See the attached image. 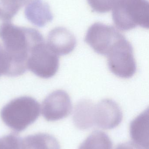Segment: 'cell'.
<instances>
[{
	"label": "cell",
	"mask_w": 149,
	"mask_h": 149,
	"mask_svg": "<svg viewBox=\"0 0 149 149\" xmlns=\"http://www.w3.org/2000/svg\"><path fill=\"white\" fill-rule=\"evenodd\" d=\"M0 37L9 59V77L21 75L27 70V63L34 46L45 40L34 29L21 27L10 22L0 26Z\"/></svg>",
	"instance_id": "6da1fadb"
},
{
	"label": "cell",
	"mask_w": 149,
	"mask_h": 149,
	"mask_svg": "<svg viewBox=\"0 0 149 149\" xmlns=\"http://www.w3.org/2000/svg\"><path fill=\"white\" fill-rule=\"evenodd\" d=\"M40 106L33 97L22 96L10 101L3 107L1 117L5 124L16 132H21L39 117Z\"/></svg>",
	"instance_id": "7a4b0ae2"
},
{
	"label": "cell",
	"mask_w": 149,
	"mask_h": 149,
	"mask_svg": "<svg viewBox=\"0 0 149 149\" xmlns=\"http://www.w3.org/2000/svg\"><path fill=\"white\" fill-rule=\"evenodd\" d=\"M112 20L117 28L129 31L141 27L149 29L147 0H118L112 9Z\"/></svg>",
	"instance_id": "3957f363"
},
{
	"label": "cell",
	"mask_w": 149,
	"mask_h": 149,
	"mask_svg": "<svg viewBox=\"0 0 149 149\" xmlns=\"http://www.w3.org/2000/svg\"><path fill=\"white\" fill-rule=\"evenodd\" d=\"M107 56L109 69L116 76L128 79L136 73L137 65L133 48L125 37L113 47Z\"/></svg>",
	"instance_id": "277c9868"
},
{
	"label": "cell",
	"mask_w": 149,
	"mask_h": 149,
	"mask_svg": "<svg viewBox=\"0 0 149 149\" xmlns=\"http://www.w3.org/2000/svg\"><path fill=\"white\" fill-rule=\"evenodd\" d=\"M59 58L49 48L45 40L36 44L27 63V69L39 77L51 78L57 73Z\"/></svg>",
	"instance_id": "5b68a950"
},
{
	"label": "cell",
	"mask_w": 149,
	"mask_h": 149,
	"mask_svg": "<svg viewBox=\"0 0 149 149\" xmlns=\"http://www.w3.org/2000/svg\"><path fill=\"white\" fill-rule=\"evenodd\" d=\"M125 37L114 27L96 22L89 28L84 41L96 53L107 56L113 47Z\"/></svg>",
	"instance_id": "8992f818"
},
{
	"label": "cell",
	"mask_w": 149,
	"mask_h": 149,
	"mask_svg": "<svg viewBox=\"0 0 149 149\" xmlns=\"http://www.w3.org/2000/svg\"><path fill=\"white\" fill-rule=\"evenodd\" d=\"M123 118L122 110L115 101L104 99L95 104L92 112L93 127L111 130L117 127Z\"/></svg>",
	"instance_id": "52a82bcc"
},
{
	"label": "cell",
	"mask_w": 149,
	"mask_h": 149,
	"mask_svg": "<svg viewBox=\"0 0 149 149\" xmlns=\"http://www.w3.org/2000/svg\"><path fill=\"white\" fill-rule=\"evenodd\" d=\"M72 104L70 97L61 90L55 91L44 99L42 114L48 121H56L68 117L71 113Z\"/></svg>",
	"instance_id": "ba28073f"
},
{
	"label": "cell",
	"mask_w": 149,
	"mask_h": 149,
	"mask_svg": "<svg viewBox=\"0 0 149 149\" xmlns=\"http://www.w3.org/2000/svg\"><path fill=\"white\" fill-rule=\"evenodd\" d=\"M47 43L56 54L64 56L70 54L74 50L77 40L70 31L65 28L59 27L49 32Z\"/></svg>",
	"instance_id": "9c48e42d"
},
{
	"label": "cell",
	"mask_w": 149,
	"mask_h": 149,
	"mask_svg": "<svg viewBox=\"0 0 149 149\" xmlns=\"http://www.w3.org/2000/svg\"><path fill=\"white\" fill-rule=\"evenodd\" d=\"M25 16L35 26L42 27L52 21L53 15L44 0H32L25 8Z\"/></svg>",
	"instance_id": "30bf717a"
},
{
	"label": "cell",
	"mask_w": 149,
	"mask_h": 149,
	"mask_svg": "<svg viewBox=\"0 0 149 149\" xmlns=\"http://www.w3.org/2000/svg\"><path fill=\"white\" fill-rule=\"evenodd\" d=\"M149 109L134 118L130 124V136L133 142L149 149Z\"/></svg>",
	"instance_id": "8fae6325"
},
{
	"label": "cell",
	"mask_w": 149,
	"mask_h": 149,
	"mask_svg": "<svg viewBox=\"0 0 149 149\" xmlns=\"http://www.w3.org/2000/svg\"><path fill=\"white\" fill-rule=\"evenodd\" d=\"M20 149H61V146L52 135L38 133L21 139Z\"/></svg>",
	"instance_id": "7c38bea8"
},
{
	"label": "cell",
	"mask_w": 149,
	"mask_h": 149,
	"mask_svg": "<svg viewBox=\"0 0 149 149\" xmlns=\"http://www.w3.org/2000/svg\"><path fill=\"white\" fill-rule=\"evenodd\" d=\"M95 104L92 101L88 99H83L77 104L73 119L77 129L84 130L93 128L92 112Z\"/></svg>",
	"instance_id": "4fadbf2b"
},
{
	"label": "cell",
	"mask_w": 149,
	"mask_h": 149,
	"mask_svg": "<svg viewBox=\"0 0 149 149\" xmlns=\"http://www.w3.org/2000/svg\"><path fill=\"white\" fill-rule=\"evenodd\" d=\"M113 144L109 136L101 131H95L81 144L78 149H112Z\"/></svg>",
	"instance_id": "5bb4252c"
},
{
	"label": "cell",
	"mask_w": 149,
	"mask_h": 149,
	"mask_svg": "<svg viewBox=\"0 0 149 149\" xmlns=\"http://www.w3.org/2000/svg\"><path fill=\"white\" fill-rule=\"evenodd\" d=\"M31 1L0 0V20L5 22H10L19 10Z\"/></svg>",
	"instance_id": "9a60e30c"
},
{
	"label": "cell",
	"mask_w": 149,
	"mask_h": 149,
	"mask_svg": "<svg viewBox=\"0 0 149 149\" xmlns=\"http://www.w3.org/2000/svg\"><path fill=\"white\" fill-rule=\"evenodd\" d=\"M118 0H87L94 12L100 13H108L113 9Z\"/></svg>",
	"instance_id": "2e32d148"
},
{
	"label": "cell",
	"mask_w": 149,
	"mask_h": 149,
	"mask_svg": "<svg viewBox=\"0 0 149 149\" xmlns=\"http://www.w3.org/2000/svg\"><path fill=\"white\" fill-rule=\"evenodd\" d=\"M21 138L15 133H11L0 138V149H20Z\"/></svg>",
	"instance_id": "e0dca14e"
},
{
	"label": "cell",
	"mask_w": 149,
	"mask_h": 149,
	"mask_svg": "<svg viewBox=\"0 0 149 149\" xmlns=\"http://www.w3.org/2000/svg\"><path fill=\"white\" fill-rule=\"evenodd\" d=\"M9 70V61L3 47L0 44V76H8Z\"/></svg>",
	"instance_id": "ac0fdd59"
},
{
	"label": "cell",
	"mask_w": 149,
	"mask_h": 149,
	"mask_svg": "<svg viewBox=\"0 0 149 149\" xmlns=\"http://www.w3.org/2000/svg\"><path fill=\"white\" fill-rule=\"evenodd\" d=\"M115 149H143L134 142H129L118 145Z\"/></svg>",
	"instance_id": "d6986e66"
}]
</instances>
